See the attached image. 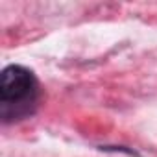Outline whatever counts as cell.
Instances as JSON below:
<instances>
[{"label": "cell", "instance_id": "obj_1", "mask_svg": "<svg viewBox=\"0 0 157 157\" xmlns=\"http://www.w3.org/2000/svg\"><path fill=\"white\" fill-rule=\"evenodd\" d=\"M39 94L35 74L21 65H10L0 78V105L4 122L19 120L33 113Z\"/></svg>", "mask_w": 157, "mask_h": 157}]
</instances>
